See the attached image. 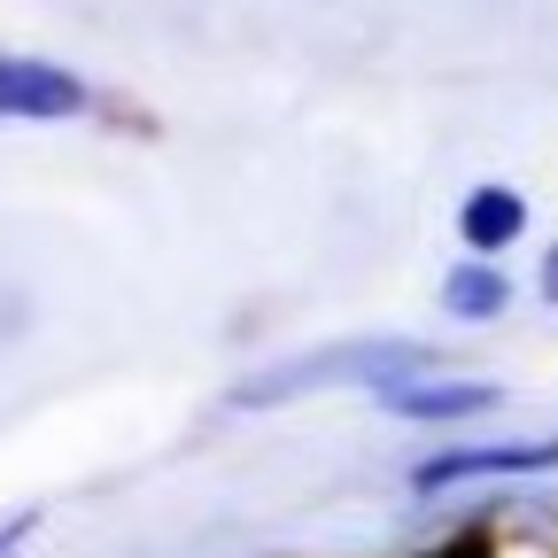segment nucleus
<instances>
[{
	"label": "nucleus",
	"instance_id": "5",
	"mask_svg": "<svg viewBox=\"0 0 558 558\" xmlns=\"http://www.w3.org/2000/svg\"><path fill=\"white\" fill-rule=\"evenodd\" d=\"M520 233H527V202H520L512 186H473V194L458 202V241H465L473 256H505Z\"/></svg>",
	"mask_w": 558,
	"mask_h": 558
},
{
	"label": "nucleus",
	"instance_id": "7",
	"mask_svg": "<svg viewBox=\"0 0 558 558\" xmlns=\"http://www.w3.org/2000/svg\"><path fill=\"white\" fill-rule=\"evenodd\" d=\"M418 558H497V543H488L481 527H465V535H450V543H435V550H418Z\"/></svg>",
	"mask_w": 558,
	"mask_h": 558
},
{
	"label": "nucleus",
	"instance_id": "9",
	"mask_svg": "<svg viewBox=\"0 0 558 558\" xmlns=\"http://www.w3.org/2000/svg\"><path fill=\"white\" fill-rule=\"evenodd\" d=\"M543 295H550V303H558V248H550V256H543Z\"/></svg>",
	"mask_w": 558,
	"mask_h": 558
},
{
	"label": "nucleus",
	"instance_id": "3",
	"mask_svg": "<svg viewBox=\"0 0 558 558\" xmlns=\"http://www.w3.org/2000/svg\"><path fill=\"white\" fill-rule=\"evenodd\" d=\"M512 473H558V435L543 442H473V450H442V458H418L411 488H458V481H512Z\"/></svg>",
	"mask_w": 558,
	"mask_h": 558
},
{
	"label": "nucleus",
	"instance_id": "6",
	"mask_svg": "<svg viewBox=\"0 0 558 558\" xmlns=\"http://www.w3.org/2000/svg\"><path fill=\"white\" fill-rule=\"evenodd\" d=\"M505 303H512V279L488 264V256H465V264L442 279V311H450L458 326H488V318H505Z\"/></svg>",
	"mask_w": 558,
	"mask_h": 558
},
{
	"label": "nucleus",
	"instance_id": "2",
	"mask_svg": "<svg viewBox=\"0 0 558 558\" xmlns=\"http://www.w3.org/2000/svg\"><path fill=\"white\" fill-rule=\"evenodd\" d=\"M86 109H94V94L78 70H62L47 54H0V124H62Z\"/></svg>",
	"mask_w": 558,
	"mask_h": 558
},
{
	"label": "nucleus",
	"instance_id": "1",
	"mask_svg": "<svg viewBox=\"0 0 558 558\" xmlns=\"http://www.w3.org/2000/svg\"><path fill=\"white\" fill-rule=\"evenodd\" d=\"M442 357L427 341H396V333H357V341H326V349H303V357L271 365L256 380L233 388V411H279V403H303V396H326V388H396V380H427Z\"/></svg>",
	"mask_w": 558,
	"mask_h": 558
},
{
	"label": "nucleus",
	"instance_id": "4",
	"mask_svg": "<svg viewBox=\"0 0 558 558\" xmlns=\"http://www.w3.org/2000/svg\"><path fill=\"white\" fill-rule=\"evenodd\" d=\"M497 403H505V388H488V380H396V388H380V411L418 418V427L481 418V411H497Z\"/></svg>",
	"mask_w": 558,
	"mask_h": 558
},
{
	"label": "nucleus",
	"instance_id": "8",
	"mask_svg": "<svg viewBox=\"0 0 558 558\" xmlns=\"http://www.w3.org/2000/svg\"><path fill=\"white\" fill-rule=\"evenodd\" d=\"M32 535H39V512H32V505H24V512H16V520H0V558H16V550H24V543H32Z\"/></svg>",
	"mask_w": 558,
	"mask_h": 558
}]
</instances>
